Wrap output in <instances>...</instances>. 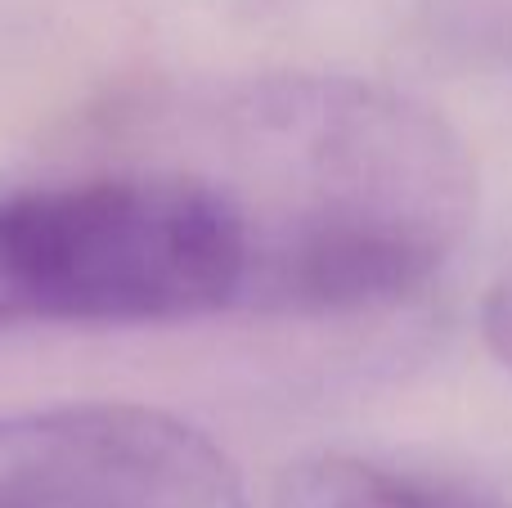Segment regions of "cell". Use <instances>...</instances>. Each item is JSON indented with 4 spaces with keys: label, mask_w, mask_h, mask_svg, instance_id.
Wrapping results in <instances>:
<instances>
[{
    "label": "cell",
    "mask_w": 512,
    "mask_h": 508,
    "mask_svg": "<svg viewBox=\"0 0 512 508\" xmlns=\"http://www.w3.org/2000/svg\"><path fill=\"white\" fill-rule=\"evenodd\" d=\"M274 508H512L468 477L405 468L391 459L319 450L283 468Z\"/></svg>",
    "instance_id": "4"
},
{
    "label": "cell",
    "mask_w": 512,
    "mask_h": 508,
    "mask_svg": "<svg viewBox=\"0 0 512 508\" xmlns=\"http://www.w3.org/2000/svg\"><path fill=\"white\" fill-rule=\"evenodd\" d=\"M481 333H486L495 360L512 374V270L495 279L486 306H481Z\"/></svg>",
    "instance_id": "5"
},
{
    "label": "cell",
    "mask_w": 512,
    "mask_h": 508,
    "mask_svg": "<svg viewBox=\"0 0 512 508\" xmlns=\"http://www.w3.org/2000/svg\"><path fill=\"white\" fill-rule=\"evenodd\" d=\"M0 508H248L194 423L149 405H59L0 423Z\"/></svg>",
    "instance_id": "3"
},
{
    "label": "cell",
    "mask_w": 512,
    "mask_h": 508,
    "mask_svg": "<svg viewBox=\"0 0 512 508\" xmlns=\"http://www.w3.org/2000/svg\"><path fill=\"white\" fill-rule=\"evenodd\" d=\"M230 203L239 315L337 320L418 297L463 248L477 167L463 135L373 77L256 72L149 117V144Z\"/></svg>",
    "instance_id": "1"
},
{
    "label": "cell",
    "mask_w": 512,
    "mask_h": 508,
    "mask_svg": "<svg viewBox=\"0 0 512 508\" xmlns=\"http://www.w3.org/2000/svg\"><path fill=\"white\" fill-rule=\"evenodd\" d=\"M239 288L230 203L171 158L131 149L0 194V333L234 315Z\"/></svg>",
    "instance_id": "2"
}]
</instances>
